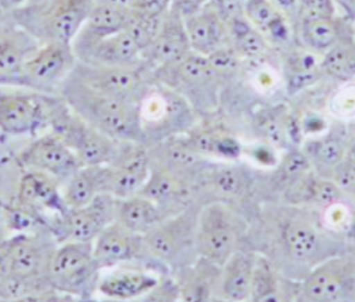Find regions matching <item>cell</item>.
Segmentation results:
<instances>
[{"mask_svg":"<svg viewBox=\"0 0 355 302\" xmlns=\"http://www.w3.org/2000/svg\"><path fill=\"white\" fill-rule=\"evenodd\" d=\"M58 95L79 119L116 141L145 143L139 103L103 95L68 75Z\"/></svg>","mask_w":355,"mask_h":302,"instance_id":"6da1fadb","label":"cell"},{"mask_svg":"<svg viewBox=\"0 0 355 302\" xmlns=\"http://www.w3.org/2000/svg\"><path fill=\"white\" fill-rule=\"evenodd\" d=\"M152 78L186 98L202 120L214 118L222 108L226 84L207 56L192 51L177 63L154 69Z\"/></svg>","mask_w":355,"mask_h":302,"instance_id":"7a4b0ae2","label":"cell"},{"mask_svg":"<svg viewBox=\"0 0 355 302\" xmlns=\"http://www.w3.org/2000/svg\"><path fill=\"white\" fill-rule=\"evenodd\" d=\"M202 205L194 203L184 210L167 217L143 235L149 271L171 275L199 258L196 230Z\"/></svg>","mask_w":355,"mask_h":302,"instance_id":"3957f363","label":"cell"},{"mask_svg":"<svg viewBox=\"0 0 355 302\" xmlns=\"http://www.w3.org/2000/svg\"><path fill=\"white\" fill-rule=\"evenodd\" d=\"M250 218L241 209L223 203L202 205L196 230V251L202 258L224 265L247 247Z\"/></svg>","mask_w":355,"mask_h":302,"instance_id":"277c9868","label":"cell"},{"mask_svg":"<svg viewBox=\"0 0 355 302\" xmlns=\"http://www.w3.org/2000/svg\"><path fill=\"white\" fill-rule=\"evenodd\" d=\"M94 0H51L11 10L22 28L40 42L71 43L94 8Z\"/></svg>","mask_w":355,"mask_h":302,"instance_id":"5b68a950","label":"cell"},{"mask_svg":"<svg viewBox=\"0 0 355 302\" xmlns=\"http://www.w3.org/2000/svg\"><path fill=\"white\" fill-rule=\"evenodd\" d=\"M139 116L146 145L188 133L202 121L186 98L157 83L139 103Z\"/></svg>","mask_w":355,"mask_h":302,"instance_id":"8992f818","label":"cell"},{"mask_svg":"<svg viewBox=\"0 0 355 302\" xmlns=\"http://www.w3.org/2000/svg\"><path fill=\"white\" fill-rule=\"evenodd\" d=\"M58 245L50 228L9 240L10 275L26 287L30 298L55 292L51 288L50 268Z\"/></svg>","mask_w":355,"mask_h":302,"instance_id":"52a82bcc","label":"cell"},{"mask_svg":"<svg viewBox=\"0 0 355 302\" xmlns=\"http://www.w3.org/2000/svg\"><path fill=\"white\" fill-rule=\"evenodd\" d=\"M101 271L94 260L92 243L65 242L53 256L51 288L68 297L90 299L99 286Z\"/></svg>","mask_w":355,"mask_h":302,"instance_id":"ba28073f","label":"cell"},{"mask_svg":"<svg viewBox=\"0 0 355 302\" xmlns=\"http://www.w3.org/2000/svg\"><path fill=\"white\" fill-rule=\"evenodd\" d=\"M252 190V174L239 160H211L194 184L196 201L199 205L227 203L241 209L248 216Z\"/></svg>","mask_w":355,"mask_h":302,"instance_id":"9c48e42d","label":"cell"},{"mask_svg":"<svg viewBox=\"0 0 355 302\" xmlns=\"http://www.w3.org/2000/svg\"><path fill=\"white\" fill-rule=\"evenodd\" d=\"M71 75L103 95L139 105L154 83L145 65L121 67L76 60Z\"/></svg>","mask_w":355,"mask_h":302,"instance_id":"30bf717a","label":"cell"},{"mask_svg":"<svg viewBox=\"0 0 355 302\" xmlns=\"http://www.w3.org/2000/svg\"><path fill=\"white\" fill-rule=\"evenodd\" d=\"M0 92V130L11 135L31 133L45 121L53 124L66 106L63 98Z\"/></svg>","mask_w":355,"mask_h":302,"instance_id":"8fae6325","label":"cell"},{"mask_svg":"<svg viewBox=\"0 0 355 302\" xmlns=\"http://www.w3.org/2000/svg\"><path fill=\"white\" fill-rule=\"evenodd\" d=\"M53 126L54 131L63 137L84 166L110 165L118 156L123 142L87 124L68 106L58 115Z\"/></svg>","mask_w":355,"mask_h":302,"instance_id":"7c38bea8","label":"cell"},{"mask_svg":"<svg viewBox=\"0 0 355 302\" xmlns=\"http://www.w3.org/2000/svg\"><path fill=\"white\" fill-rule=\"evenodd\" d=\"M116 208V198L100 194L88 205L58 215L50 229L60 244L65 242L94 243L98 235L114 222Z\"/></svg>","mask_w":355,"mask_h":302,"instance_id":"4fadbf2b","label":"cell"},{"mask_svg":"<svg viewBox=\"0 0 355 302\" xmlns=\"http://www.w3.org/2000/svg\"><path fill=\"white\" fill-rule=\"evenodd\" d=\"M76 56L71 43L47 42L40 45L26 60L22 81L45 92H58L71 74Z\"/></svg>","mask_w":355,"mask_h":302,"instance_id":"5bb4252c","label":"cell"},{"mask_svg":"<svg viewBox=\"0 0 355 302\" xmlns=\"http://www.w3.org/2000/svg\"><path fill=\"white\" fill-rule=\"evenodd\" d=\"M19 163L30 171L51 175L63 185L83 167L79 158L66 144L58 132L46 134L24 149L18 156Z\"/></svg>","mask_w":355,"mask_h":302,"instance_id":"9a60e30c","label":"cell"},{"mask_svg":"<svg viewBox=\"0 0 355 302\" xmlns=\"http://www.w3.org/2000/svg\"><path fill=\"white\" fill-rule=\"evenodd\" d=\"M94 260L101 269L126 264H146L144 240L114 221L107 226L92 243Z\"/></svg>","mask_w":355,"mask_h":302,"instance_id":"2e32d148","label":"cell"},{"mask_svg":"<svg viewBox=\"0 0 355 302\" xmlns=\"http://www.w3.org/2000/svg\"><path fill=\"white\" fill-rule=\"evenodd\" d=\"M191 52L184 18L170 8L153 42L141 52V60L152 73L154 69L177 63Z\"/></svg>","mask_w":355,"mask_h":302,"instance_id":"e0dca14e","label":"cell"},{"mask_svg":"<svg viewBox=\"0 0 355 302\" xmlns=\"http://www.w3.org/2000/svg\"><path fill=\"white\" fill-rule=\"evenodd\" d=\"M148 154L150 163L162 166L193 187L196 179L213 160L200 154L184 134L148 145Z\"/></svg>","mask_w":355,"mask_h":302,"instance_id":"ac0fdd59","label":"cell"},{"mask_svg":"<svg viewBox=\"0 0 355 302\" xmlns=\"http://www.w3.org/2000/svg\"><path fill=\"white\" fill-rule=\"evenodd\" d=\"M41 44L16 22L11 10L0 8V77L22 79L26 60Z\"/></svg>","mask_w":355,"mask_h":302,"instance_id":"d6986e66","label":"cell"},{"mask_svg":"<svg viewBox=\"0 0 355 302\" xmlns=\"http://www.w3.org/2000/svg\"><path fill=\"white\" fill-rule=\"evenodd\" d=\"M184 24L193 52L209 56L230 44L227 22L213 0H209L200 10L186 17Z\"/></svg>","mask_w":355,"mask_h":302,"instance_id":"ffe728a7","label":"cell"},{"mask_svg":"<svg viewBox=\"0 0 355 302\" xmlns=\"http://www.w3.org/2000/svg\"><path fill=\"white\" fill-rule=\"evenodd\" d=\"M137 194L153 200L168 217L198 203L193 185L154 163H150L148 178Z\"/></svg>","mask_w":355,"mask_h":302,"instance_id":"44dd1931","label":"cell"},{"mask_svg":"<svg viewBox=\"0 0 355 302\" xmlns=\"http://www.w3.org/2000/svg\"><path fill=\"white\" fill-rule=\"evenodd\" d=\"M180 300L184 302L220 301L222 266L199 258L171 274Z\"/></svg>","mask_w":355,"mask_h":302,"instance_id":"7402d4cb","label":"cell"},{"mask_svg":"<svg viewBox=\"0 0 355 302\" xmlns=\"http://www.w3.org/2000/svg\"><path fill=\"white\" fill-rule=\"evenodd\" d=\"M73 48V47H71ZM77 60L103 66H141V51L125 30L83 47L73 48Z\"/></svg>","mask_w":355,"mask_h":302,"instance_id":"603a6c76","label":"cell"},{"mask_svg":"<svg viewBox=\"0 0 355 302\" xmlns=\"http://www.w3.org/2000/svg\"><path fill=\"white\" fill-rule=\"evenodd\" d=\"M243 11L270 45H286L295 33L288 16L270 0H243Z\"/></svg>","mask_w":355,"mask_h":302,"instance_id":"cb8c5ba5","label":"cell"},{"mask_svg":"<svg viewBox=\"0 0 355 302\" xmlns=\"http://www.w3.org/2000/svg\"><path fill=\"white\" fill-rule=\"evenodd\" d=\"M257 253L241 249L222 266L220 301L243 302L250 300L251 283Z\"/></svg>","mask_w":355,"mask_h":302,"instance_id":"d4e9b609","label":"cell"},{"mask_svg":"<svg viewBox=\"0 0 355 302\" xmlns=\"http://www.w3.org/2000/svg\"><path fill=\"white\" fill-rule=\"evenodd\" d=\"M60 187V181L51 175L42 171H28L19 184V205L29 209L50 208L62 215L68 209L64 203Z\"/></svg>","mask_w":355,"mask_h":302,"instance_id":"484cf974","label":"cell"},{"mask_svg":"<svg viewBox=\"0 0 355 302\" xmlns=\"http://www.w3.org/2000/svg\"><path fill=\"white\" fill-rule=\"evenodd\" d=\"M184 135L200 154L211 160H237L243 153L241 142L233 134L222 128L204 124L203 121Z\"/></svg>","mask_w":355,"mask_h":302,"instance_id":"4316f807","label":"cell"},{"mask_svg":"<svg viewBox=\"0 0 355 302\" xmlns=\"http://www.w3.org/2000/svg\"><path fill=\"white\" fill-rule=\"evenodd\" d=\"M130 13L131 8L94 5L87 22L71 41V47H83L125 30Z\"/></svg>","mask_w":355,"mask_h":302,"instance_id":"83f0119b","label":"cell"},{"mask_svg":"<svg viewBox=\"0 0 355 302\" xmlns=\"http://www.w3.org/2000/svg\"><path fill=\"white\" fill-rule=\"evenodd\" d=\"M162 276V275H160ZM159 277L149 269H125L114 271L100 279L98 290L105 297L118 300L143 298L158 284Z\"/></svg>","mask_w":355,"mask_h":302,"instance_id":"f1b7e54d","label":"cell"},{"mask_svg":"<svg viewBox=\"0 0 355 302\" xmlns=\"http://www.w3.org/2000/svg\"><path fill=\"white\" fill-rule=\"evenodd\" d=\"M230 31V44L245 60V65L266 58L271 45L245 18L243 11L225 17Z\"/></svg>","mask_w":355,"mask_h":302,"instance_id":"f546056e","label":"cell"},{"mask_svg":"<svg viewBox=\"0 0 355 302\" xmlns=\"http://www.w3.org/2000/svg\"><path fill=\"white\" fill-rule=\"evenodd\" d=\"M167 217L159 205L141 194L118 199L115 221L135 233L144 235Z\"/></svg>","mask_w":355,"mask_h":302,"instance_id":"4dcf8cb0","label":"cell"},{"mask_svg":"<svg viewBox=\"0 0 355 302\" xmlns=\"http://www.w3.org/2000/svg\"><path fill=\"white\" fill-rule=\"evenodd\" d=\"M105 165L83 166L63 184L62 197L67 209H77L92 203L103 192Z\"/></svg>","mask_w":355,"mask_h":302,"instance_id":"1f68e13d","label":"cell"},{"mask_svg":"<svg viewBox=\"0 0 355 302\" xmlns=\"http://www.w3.org/2000/svg\"><path fill=\"white\" fill-rule=\"evenodd\" d=\"M300 42L313 51L329 50L347 32L337 17H304L294 26Z\"/></svg>","mask_w":355,"mask_h":302,"instance_id":"d6a6232c","label":"cell"},{"mask_svg":"<svg viewBox=\"0 0 355 302\" xmlns=\"http://www.w3.org/2000/svg\"><path fill=\"white\" fill-rule=\"evenodd\" d=\"M283 244L291 258L304 260L309 258L317 247V235L304 221L291 220L282 230Z\"/></svg>","mask_w":355,"mask_h":302,"instance_id":"836d02e7","label":"cell"},{"mask_svg":"<svg viewBox=\"0 0 355 302\" xmlns=\"http://www.w3.org/2000/svg\"><path fill=\"white\" fill-rule=\"evenodd\" d=\"M347 35L332 45L322 60V69L338 78H350L355 74V42Z\"/></svg>","mask_w":355,"mask_h":302,"instance_id":"e575fe53","label":"cell"},{"mask_svg":"<svg viewBox=\"0 0 355 302\" xmlns=\"http://www.w3.org/2000/svg\"><path fill=\"white\" fill-rule=\"evenodd\" d=\"M277 286L275 275L272 273L270 262L257 254L252 283H251V301H277Z\"/></svg>","mask_w":355,"mask_h":302,"instance_id":"d590c367","label":"cell"},{"mask_svg":"<svg viewBox=\"0 0 355 302\" xmlns=\"http://www.w3.org/2000/svg\"><path fill=\"white\" fill-rule=\"evenodd\" d=\"M162 19L164 18H153L131 8L125 31L131 35L136 44L139 45L141 52L153 42L158 33Z\"/></svg>","mask_w":355,"mask_h":302,"instance_id":"8d00e7d4","label":"cell"},{"mask_svg":"<svg viewBox=\"0 0 355 302\" xmlns=\"http://www.w3.org/2000/svg\"><path fill=\"white\" fill-rule=\"evenodd\" d=\"M341 290L339 279L329 273L313 274L304 286L306 297L315 301H330L337 298Z\"/></svg>","mask_w":355,"mask_h":302,"instance_id":"74e56055","label":"cell"},{"mask_svg":"<svg viewBox=\"0 0 355 302\" xmlns=\"http://www.w3.org/2000/svg\"><path fill=\"white\" fill-rule=\"evenodd\" d=\"M144 301H177L180 300L177 283L171 275H162L158 284L145 294Z\"/></svg>","mask_w":355,"mask_h":302,"instance_id":"f35d334b","label":"cell"},{"mask_svg":"<svg viewBox=\"0 0 355 302\" xmlns=\"http://www.w3.org/2000/svg\"><path fill=\"white\" fill-rule=\"evenodd\" d=\"M334 0H300L298 19L304 17H334Z\"/></svg>","mask_w":355,"mask_h":302,"instance_id":"ab89813d","label":"cell"},{"mask_svg":"<svg viewBox=\"0 0 355 302\" xmlns=\"http://www.w3.org/2000/svg\"><path fill=\"white\" fill-rule=\"evenodd\" d=\"M132 8L153 18H164L171 8V0H135Z\"/></svg>","mask_w":355,"mask_h":302,"instance_id":"60d3db41","label":"cell"},{"mask_svg":"<svg viewBox=\"0 0 355 302\" xmlns=\"http://www.w3.org/2000/svg\"><path fill=\"white\" fill-rule=\"evenodd\" d=\"M258 128L263 134L268 142L271 143L273 146H279L282 145L283 130L282 126H279V121L273 117L263 116L259 119Z\"/></svg>","mask_w":355,"mask_h":302,"instance_id":"b9f144b4","label":"cell"},{"mask_svg":"<svg viewBox=\"0 0 355 302\" xmlns=\"http://www.w3.org/2000/svg\"><path fill=\"white\" fill-rule=\"evenodd\" d=\"M309 169V160L303 154L294 152L286 156L283 162L282 174L285 178H294Z\"/></svg>","mask_w":355,"mask_h":302,"instance_id":"7bdbcfd3","label":"cell"},{"mask_svg":"<svg viewBox=\"0 0 355 302\" xmlns=\"http://www.w3.org/2000/svg\"><path fill=\"white\" fill-rule=\"evenodd\" d=\"M343 147L337 141L330 140L327 142L322 143L317 151V156L322 163L328 164V165H334L339 163L343 158Z\"/></svg>","mask_w":355,"mask_h":302,"instance_id":"ee69618b","label":"cell"},{"mask_svg":"<svg viewBox=\"0 0 355 302\" xmlns=\"http://www.w3.org/2000/svg\"><path fill=\"white\" fill-rule=\"evenodd\" d=\"M313 199L322 203H331L339 198L340 192L336 185L331 184L329 181H319L313 185Z\"/></svg>","mask_w":355,"mask_h":302,"instance_id":"f6af8a7d","label":"cell"},{"mask_svg":"<svg viewBox=\"0 0 355 302\" xmlns=\"http://www.w3.org/2000/svg\"><path fill=\"white\" fill-rule=\"evenodd\" d=\"M319 74L316 69L302 73L291 74L288 76V88L291 94L303 90L305 87L313 84L318 79Z\"/></svg>","mask_w":355,"mask_h":302,"instance_id":"bcb514c9","label":"cell"},{"mask_svg":"<svg viewBox=\"0 0 355 302\" xmlns=\"http://www.w3.org/2000/svg\"><path fill=\"white\" fill-rule=\"evenodd\" d=\"M209 0H171V8L180 13L183 18L190 16L203 7Z\"/></svg>","mask_w":355,"mask_h":302,"instance_id":"7dc6e473","label":"cell"},{"mask_svg":"<svg viewBox=\"0 0 355 302\" xmlns=\"http://www.w3.org/2000/svg\"><path fill=\"white\" fill-rule=\"evenodd\" d=\"M337 183L345 190L355 192V164H345L337 171Z\"/></svg>","mask_w":355,"mask_h":302,"instance_id":"c3c4849f","label":"cell"},{"mask_svg":"<svg viewBox=\"0 0 355 302\" xmlns=\"http://www.w3.org/2000/svg\"><path fill=\"white\" fill-rule=\"evenodd\" d=\"M270 1L275 3L279 10H282L292 22L293 26H295L298 13H300V0H270Z\"/></svg>","mask_w":355,"mask_h":302,"instance_id":"681fc988","label":"cell"},{"mask_svg":"<svg viewBox=\"0 0 355 302\" xmlns=\"http://www.w3.org/2000/svg\"><path fill=\"white\" fill-rule=\"evenodd\" d=\"M7 245H8V242L3 247H0V294H1L3 285H5L6 280H7L9 274H10Z\"/></svg>","mask_w":355,"mask_h":302,"instance_id":"f907efd6","label":"cell"},{"mask_svg":"<svg viewBox=\"0 0 355 302\" xmlns=\"http://www.w3.org/2000/svg\"><path fill=\"white\" fill-rule=\"evenodd\" d=\"M135 0H94V5H111L122 8H132Z\"/></svg>","mask_w":355,"mask_h":302,"instance_id":"816d5d0a","label":"cell"},{"mask_svg":"<svg viewBox=\"0 0 355 302\" xmlns=\"http://www.w3.org/2000/svg\"><path fill=\"white\" fill-rule=\"evenodd\" d=\"M28 0H0V8L3 10H13L20 6L24 5Z\"/></svg>","mask_w":355,"mask_h":302,"instance_id":"f5cc1de1","label":"cell"},{"mask_svg":"<svg viewBox=\"0 0 355 302\" xmlns=\"http://www.w3.org/2000/svg\"><path fill=\"white\" fill-rule=\"evenodd\" d=\"M8 237H7V232H6L5 226H3V221H0V247H3V245L8 242Z\"/></svg>","mask_w":355,"mask_h":302,"instance_id":"db71d44e","label":"cell"},{"mask_svg":"<svg viewBox=\"0 0 355 302\" xmlns=\"http://www.w3.org/2000/svg\"><path fill=\"white\" fill-rule=\"evenodd\" d=\"M46 1H51V0H28L26 3H29V5H34V3H46Z\"/></svg>","mask_w":355,"mask_h":302,"instance_id":"11a10c76","label":"cell"}]
</instances>
